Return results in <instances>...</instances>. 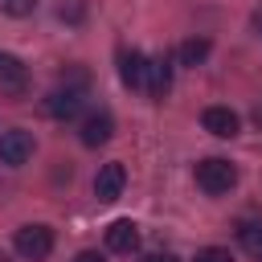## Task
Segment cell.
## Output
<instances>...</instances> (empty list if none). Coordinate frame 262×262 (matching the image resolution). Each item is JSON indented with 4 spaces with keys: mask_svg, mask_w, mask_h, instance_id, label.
<instances>
[{
    "mask_svg": "<svg viewBox=\"0 0 262 262\" xmlns=\"http://www.w3.org/2000/svg\"><path fill=\"white\" fill-rule=\"evenodd\" d=\"M192 176H196V188H205L209 196H221V192H229L237 184V168L229 160H221V156H205Z\"/></svg>",
    "mask_w": 262,
    "mask_h": 262,
    "instance_id": "obj_1",
    "label": "cell"
},
{
    "mask_svg": "<svg viewBox=\"0 0 262 262\" xmlns=\"http://www.w3.org/2000/svg\"><path fill=\"white\" fill-rule=\"evenodd\" d=\"M16 254L29 262H41L53 254V229L49 225H20L16 229Z\"/></svg>",
    "mask_w": 262,
    "mask_h": 262,
    "instance_id": "obj_2",
    "label": "cell"
},
{
    "mask_svg": "<svg viewBox=\"0 0 262 262\" xmlns=\"http://www.w3.org/2000/svg\"><path fill=\"white\" fill-rule=\"evenodd\" d=\"M123 184H127V172H123L119 160H111V164H102L98 176H94V196H98L102 205H111V201L123 196Z\"/></svg>",
    "mask_w": 262,
    "mask_h": 262,
    "instance_id": "obj_3",
    "label": "cell"
},
{
    "mask_svg": "<svg viewBox=\"0 0 262 262\" xmlns=\"http://www.w3.org/2000/svg\"><path fill=\"white\" fill-rule=\"evenodd\" d=\"M29 156H33V135H29V131L12 127V131H4V135H0V164L20 168Z\"/></svg>",
    "mask_w": 262,
    "mask_h": 262,
    "instance_id": "obj_4",
    "label": "cell"
},
{
    "mask_svg": "<svg viewBox=\"0 0 262 262\" xmlns=\"http://www.w3.org/2000/svg\"><path fill=\"white\" fill-rule=\"evenodd\" d=\"M201 123H205V131H209V135H217V139H233V135H237V127H242L237 111H229V106H205Z\"/></svg>",
    "mask_w": 262,
    "mask_h": 262,
    "instance_id": "obj_5",
    "label": "cell"
},
{
    "mask_svg": "<svg viewBox=\"0 0 262 262\" xmlns=\"http://www.w3.org/2000/svg\"><path fill=\"white\" fill-rule=\"evenodd\" d=\"M106 250H115V254H135L139 250V225L135 221H111L106 225Z\"/></svg>",
    "mask_w": 262,
    "mask_h": 262,
    "instance_id": "obj_6",
    "label": "cell"
},
{
    "mask_svg": "<svg viewBox=\"0 0 262 262\" xmlns=\"http://www.w3.org/2000/svg\"><path fill=\"white\" fill-rule=\"evenodd\" d=\"M78 111H82V90H74V86L53 90V94L45 98V115H49V119H74Z\"/></svg>",
    "mask_w": 262,
    "mask_h": 262,
    "instance_id": "obj_7",
    "label": "cell"
},
{
    "mask_svg": "<svg viewBox=\"0 0 262 262\" xmlns=\"http://www.w3.org/2000/svg\"><path fill=\"white\" fill-rule=\"evenodd\" d=\"M119 74H123V82H127L131 90L147 86V57H143L139 49H123V53H119Z\"/></svg>",
    "mask_w": 262,
    "mask_h": 262,
    "instance_id": "obj_8",
    "label": "cell"
},
{
    "mask_svg": "<svg viewBox=\"0 0 262 262\" xmlns=\"http://www.w3.org/2000/svg\"><path fill=\"white\" fill-rule=\"evenodd\" d=\"M168 90H172V57L160 53V57L147 61V94L151 98H164Z\"/></svg>",
    "mask_w": 262,
    "mask_h": 262,
    "instance_id": "obj_9",
    "label": "cell"
},
{
    "mask_svg": "<svg viewBox=\"0 0 262 262\" xmlns=\"http://www.w3.org/2000/svg\"><path fill=\"white\" fill-rule=\"evenodd\" d=\"M82 143L86 147H98V143H106L111 135H115V119L106 115V111H94V115H86V123H82Z\"/></svg>",
    "mask_w": 262,
    "mask_h": 262,
    "instance_id": "obj_10",
    "label": "cell"
},
{
    "mask_svg": "<svg viewBox=\"0 0 262 262\" xmlns=\"http://www.w3.org/2000/svg\"><path fill=\"white\" fill-rule=\"evenodd\" d=\"M25 82H29V70H25V61L0 49V90H12V94H20V90H25Z\"/></svg>",
    "mask_w": 262,
    "mask_h": 262,
    "instance_id": "obj_11",
    "label": "cell"
},
{
    "mask_svg": "<svg viewBox=\"0 0 262 262\" xmlns=\"http://www.w3.org/2000/svg\"><path fill=\"white\" fill-rule=\"evenodd\" d=\"M209 57V37H188L180 45V66H201Z\"/></svg>",
    "mask_w": 262,
    "mask_h": 262,
    "instance_id": "obj_12",
    "label": "cell"
},
{
    "mask_svg": "<svg viewBox=\"0 0 262 262\" xmlns=\"http://www.w3.org/2000/svg\"><path fill=\"white\" fill-rule=\"evenodd\" d=\"M237 237H242V246H246V254L262 262V221H246V225L237 229Z\"/></svg>",
    "mask_w": 262,
    "mask_h": 262,
    "instance_id": "obj_13",
    "label": "cell"
},
{
    "mask_svg": "<svg viewBox=\"0 0 262 262\" xmlns=\"http://www.w3.org/2000/svg\"><path fill=\"white\" fill-rule=\"evenodd\" d=\"M192 262H233V254L229 250H221V246H205V250H196V258Z\"/></svg>",
    "mask_w": 262,
    "mask_h": 262,
    "instance_id": "obj_14",
    "label": "cell"
},
{
    "mask_svg": "<svg viewBox=\"0 0 262 262\" xmlns=\"http://www.w3.org/2000/svg\"><path fill=\"white\" fill-rule=\"evenodd\" d=\"M0 8H4L8 16H29V12L37 8V0H0Z\"/></svg>",
    "mask_w": 262,
    "mask_h": 262,
    "instance_id": "obj_15",
    "label": "cell"
},
{
    "mask_svg": "<svg viewBox=\"0 0 262 262\" xmlns=\"http://www.w3.org/2000/svg\"><path fill=\"white\" fill-rule=\"evenodd\" d=\"M74 262H106V258H102V254H98V250H82V254H78V258H74Z\"/></svg>",
    "mask_w": 262,
    "mask_h": 262,
    "instance_id": "obj_16",
    "label": "cell"
},
{
    "mask_svg": "<svg viewBox=\"0 0 262 262\" xmlns=\"http://www.w3.org/2000/svg\"><path fill=\"white\" fill-rule=\"evenodd\" d=\"M143 262H176V254H147Z\"/></svg>",
    "mask_w": 262,
    "mask_h": 262,
    "instance_id": "obj_17",
    "label": "cell"
}]
</instances>
